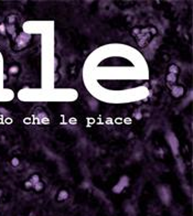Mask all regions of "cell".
Wrapping results in <instances>:
<instances>
[{"instance_id":"cell-1","label":"cell","mask_w":193,"mask_h":216,"mask_svg":"<svg viewBox=\"0 0 193 216\" xmlns=\"http://www.w3.org/2000/svg\"><path fill=\"white\" fill-rule=\"evenodd\" d=\"M29 40H30V35H28L27 33H20L18 35V38H17V49H23V47H26L29 42Z\"/></svg>"},{"instance_id":"cell-2","label":"cell","mask_w":193,"mask_h":216,"mask_svg":"<svg viewBox=\"0 0 193 216\" xmlns=\"http://www.w3.org/2000/svg\"><path fill=\"white\" fill-rule=\"evenodd\" d=\"M128 184H129V179H128L127 177H123L119 180V182L114 186L113 191L115 193H120L126 186H128Z\"/></svg>"},{"instance_id":"cell-3","label":"cell","mask_w":193,"mask_h":216,"mask_svg":"<svg viewBox=\"0 0 193 216\" xmlns=\"http://www.w3.org/2000/svg\"><path fill=\"white\" fill-rule=\"evenodd\" d=\"M172 95L174 97H180L183 95V88L181 86H174L172 88Z\"/></svg>"},{"instance_id":"cell-4","label":"cell","mask_w":193,"mask_h":216,"mask_svg":"<svg viewBox=\"0 0 193 216\" xmlns=\"http://www.w3.org/2000/svg\"><path fill=\"white\" fill-rule=\"evenodd\" d=\"M67 197H69V193H67L65 190H64V191H61V192L58 193V201H60V202H61V201H65Z\"/></svg>"},{"instance_id":"cell-5","label":"cell","mask_w":193,"mask_h":216,"mask_svg":"<svg viewBox=\"0 0 193 216\" xmlns=\"http://www.w3.org/2000/svg\"><path fill=\"white\" fill-rule=\"evenodd\" d=\"M30 181V183L32 185H34V184H37V183H39L40 182V179H39V175H37V174H34V175H32L31 177V179L29 180Z\"/></svg>"},{"instance_id":"cell-6","label":"cell","mask_w":193,"mask_h":216,"mask_svg":"<svg viewBox=\"0 0 193 216\" xmlns=\"http://www.w3.org/2000/svg\"><path fill=\"white\" fill-rule=\"evenodd\" d=\"M9 73L12 74V75L19 73V66L13 65V66H11V67H9Z\"/></svg>"},{"instance_id":"cell-7","label":"cell","mask_w":193,"mask_h":216,"mask_svg":"<svg viewBox=\"0 0 193 216\" xmlns=\"http://www.w3.org/2000/svg\"><path fill=\"white\" fill-rule=\"evenodd\" d=\"M169 71H170V74H173V75H177V74L179 73V69H178L177 65H171Z\"/></svg>"},{"instance_id":"cell-8","label":"cell","mask_w":193,"mask_h":216,"mask_svg":"<svg viewBox=\"0 0 193 216\" xmlns=\"http://www.w3.org/2000/svg\"><path fill=\"white\" fill-rule=\"evenodd\" d=\"M167 81L168 82H171V83H174V82L177 81V75H173V74H170L167 76Z\"/></svg>"},{"instance_id":"cell-9","label":"cell","mask_w":193,"mask_h":216,"mask_svg":"<svg viewBox=\"0 0 193 216\" xmlns=\"http://www.w3.org/2000/svg\"><path fill=\"white\" fill-rule=\"evenodd\" d=\"M6 29H7V32H9L10 34H15V26L13 24H9L8 27H6Z\"/></svg>"},{"instance_id":"cell-10","label":"cell","mask_w":193,"mask_h":216,"mask_svg":"<svg viewBox=\"0 0 193 216\" xmlns=\"http://www.w3.org/2000/svg\"><path fill=\"white\" fill-rule=\"evenodd\" d=\"M0 33L2 35H4L6 33H7V29H6V26H4V23H1L0 24Z\"/></svg>"},{"instance_id":"cell-11","label":"cell","mask_w":193,"mask_h":216,"mask_svg":"<svg viewBox=\"0 0 193 216\" xmlns=\"http://www.w3.org/2000/svg\"><path fill=\"white\" fill-rule=\"evenodd\" d=\"M33 188H34L37 191H41V190L43 189V184L41 183V182H39V183H37V184L33 185Z\"/></svg>"},{"instance_id":"cell-12","label":"cell","mask_w":193,"mask_h":216,"mask_svg":"<svg viewBox=\"0 0 193 216\" xmlns=\"http://www.w3.org/2000/svg\"><path fill=\"white\" fill-rule=\"evenodd\" d=\"M11 164L13 166H19V159H18V158H13L11 160Z\"/></svg>"},{"instance_id":"cell-13","label":"cell","mask_w":193,"mask_h":216,"mask_svg":"<svg viewBox=\"0 0 193 216\" xmlns=\"http://www.w3.org/2000/svg\"><path fill=\"white\" fill-rule=\"evenodd\" d=\"M8 21H9L10 24H13L15 21V15H9V17H8Z\"/></svg>"}]
</instances>
